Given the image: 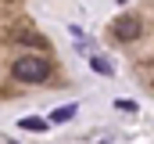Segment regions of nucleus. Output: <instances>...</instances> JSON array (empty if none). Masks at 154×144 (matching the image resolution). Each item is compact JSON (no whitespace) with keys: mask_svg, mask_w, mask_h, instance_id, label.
<instances>
[{"mask_svg":"<svg viewBox=\"0 0 154 144\" xmlns=\"http://www.w3.org/2000/svg\"><path fill=\"white\" fill-rule=\"evenodd\" d=\"M11 76L18 83H47L50 79V61L47 58H36V54H22L11 65Z\"/></svg>","mask_w":154,"mask_h":144,"instance_id":"obj_1","label":"nucleus"},{"mask_svg":"<svg viewBox=\"0 0 154 144\" xmlns=\"http://www.w3.org/2000/svg\"><path fill=\"white\" fill-rule=\"evenodd\" d=\"M111 33H115L122 43H133V40H140V33H143V22H140L136 15H122L115 25H111Z\"/></svg>","mask_w":154,"mask_h":144,"instance_id":"obj_2","label":"nucleus"},{"mask_svg":"<svg viewBox=\"0 0 154 144\" xmlns=\"http://www.w3.org/2000/svg\"><path fill=\"white\" fill-rule=\"evenodd\" d=\"M18 126H22V130H29V133H47V126H50V123H47V119H39V115H25Z\"/></svg>","mask_w":154,"mask_h":144,"instance_id":"obj_3","label":"nucleus"},{"mask_svg":"<svg viewBox=\"0 0 154 144\" xmlns=\"http://www.w3.org/2000/svg\"><path fill=\"white\" fill-rule=\"evenodd\" d=\"M90 65H93V72H100V76H115L111 61H108V58H100V54H93V58H90Z\"/></svg>","mask_w":154,"mask_h":144,"instance_id":"obj_4","label":"nucleus"},{"mask_svg":"<svg viewBox=\"0 0 154 144\" xmlns=\"http://www.w3.org/2000/svg\"><path fill=\"white\" fill-rule=\"evenodd\" d=\"M72 115H75V105H65V108H54V112H50V123H68Z\"/></svg>","mask_w":154,"mask_h":144,"instance_id":"obj_5","label":"nucleus"},{"mask_svg":"<svg viewBox=\"0 0 154 144\" xmlns=\"http://www.w3.org/2000/svg\"><path fill=\"white\" fill-rule=\"evenodd\" d=\"M115 108H118V112H122V108H125V112H136V101H129V97H118Z\"/></svg>","mask_w":154,"mask_h":144,"instance_id":"obj_6","label":"nucleus"},{"mask_svg":"<svg viewBox=\"0 0 154 144\" xmlns=\"http://www.w3.org/2000/svg\"><path fill=\"white\" fill-rule=\"evenodd\" d=\"M7 144H18V141H7Z\"/></svg>","mask_w":154,"mask_h":144,"instance_id":"obj_7","label":"nucleus"},{"mask_svg":"<svg viewBox=\"0 0 154 144\" xmlns=\"http://www.w3.org/2000/svg\"><path fill=\"white\" fill-rule=\"evenodd\" d=\"M118 4H125V0H118Z\"/></svg>","mask_w":154,"mask_h":144,"instance_id":"obj_8","label":"nucleus"}]
</instances>
